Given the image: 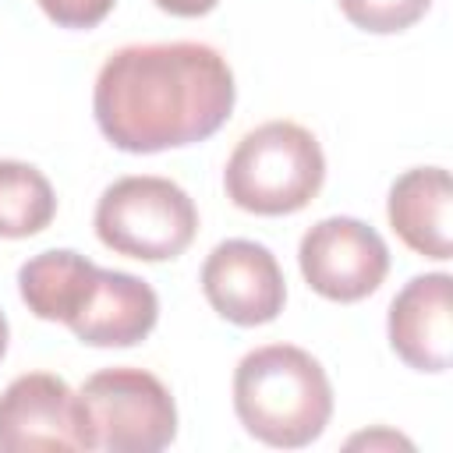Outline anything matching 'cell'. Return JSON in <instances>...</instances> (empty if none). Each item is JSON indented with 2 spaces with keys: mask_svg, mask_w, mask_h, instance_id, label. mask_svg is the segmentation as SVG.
<instances>
[{
  "mask_svg": "<svg viewBox=\"0 0 453 453\" xmlns=\"http://www.w3.org/2000/svg\"><path fill=\"white\" fill-rule=\"evenodd\" d=\"M449 273H421L403 283L386 315L393 354L414 368L439 375L449 368Z\"/></svg>",
  "mask_w": 453,
  "mask_h": 453,
  "instance_id": "30bf717a",
  "label": "cell"
},
{
  "mask_svg": "<svg viewBox=\"0 0 453 453\" xmlns=\"http://www.w3.org/2000/svg\"><path fill=\"white\" fill-rule=\"evenodd\" d=\"M336 4L354 28L372 32V35L403 32L418 25L432 7V0H336Z\"/></svg>",
  "mask_w": 453,
  "mask_h": 453,
  "instance_id": "4fadbf2b",
  "label": "cell"
},
{
  "mask_svg": "<svg viewBox=\"0 0 453 453\" xmlns=\"http://www.w3.org/2000/svg\"><path fill=\"white\" fill-rule=\"evenodd\" d=\"M53 216L57 195L46 173L21 159H0V237H35L53 223Z\"/></svg>",
  "mask_w": 453,
  "mask_h": 453,
  "instance_id": "7c38bea8",
  "label": "cell"
},
{
  "mask_svg": "<svg viewBox=\"0 0 453 453\" xmlns=\"http://www.w3.org/2000/svg\"><path fill=\"white\" fill-rule=\"evenodd\" d=\"M453 184L442 166H414L389 184L386 216L393 234L418 255L446 262L453 251L449 234Z\"/></svg>",
  "mask_w": 453,
  "mask_h": 453,
  "instance_id": "8fae6325",
  "label": "cell"
},
{
  "mask_svg": "<svg viewBox=\"0 0 453 453\" xmlns=\"http://www.w3.org/2000/svg\"><path fill=\"white\" fill-rule=\"evenodd\" d=\"M297 265L319 297L354 304L382 287L389 273V248L375 226L354 216H329L304 230Z\"/></svg>",
  "mask_w": 453,
  "mask_h": 453,
  "instance_id": "52a82bcc",
  "label": "cell"
},
{
  "mask_svg": "<svg viewBox=\"0 0 453 453\" xmlns=\"http://www.w3.org/2000/svg\"><path fill=\"white\" fill-rule=\"evenodd\" d=\"M326 180L319 138L294 120H265L248 131L223 170L226 198L255 216L301 212Z\"/></svg>",
  "mask_w": 453,
  "mask_h": 453,
  "instance_id": "277c9868",
  "label": "cell"
},
{
  "mask_svg": "<svg viewBox=\"0 0 453 453\" xmlns=\"http://www.w3.org/2000/svg\"><path fill=\"white\" fill-rule=\"evenodd\" d=\"M96 237L113 255L138 262H170L184 255L198 234V209L191 195L170 177L134 173L113 180L92 216Z\"/></svg>",
  "mask_w": 453,
  "mask_h": 453,
  "instance_id": "5b68a950",
  "label": "cell"
},
{
  "mask_svg": "<svg viewBox=\"0 0 453 453\" xmlns=\"http://www.w3.org/2000/svg\"><path fill=\"white\" fill-rule=\"evenodd\" d=\"M7 340H11V329H7V319H4V311H0V361H4V354H7Z\"/></svg>",
  "mask_w": 453,
  "mask_h": 453,
  "instance_id": "e0dca14e",
  "label": "cell"
},
{
  "mask_svg": "<svg viewBox=\"0 0 453 453\" xmlns=\"http://www.w3.org/2000/svg\"><path fill=\"white\" fill-rule=\"evenodd\" d=\"M0 449L32 453V449H96V435L85 414L81 396L50 372H25L7 382L0 393Z\"/></svg>",
  "mask_w": 453,
  "mask_h": 453,
  "instance_id": "ba28073f",
  "label": "cell"
},
{
  "mask_svg": "<svg viewBox=\"0 0 453 453\" xmlns=\"http://www.w3.org/2000/svg\"><path fill=\"white\" fill-rule=\"evenodd\" d=\"M18 294L42 322H64L85 347H134L159 322L156 290L131 273L53 248L18 269Z\"/></svg>",
  "mask_w": 453,
  "mask_h": 453,
  "instance_id": "7a4b0ae2",
  "label": "cell"
},
{
  "mask_svg": "<svg viewBox=\"0 0 453 453\" xmlns=\"http://www.w3.org/2000/svg\"><path fill=\"white\" fill-rule=\"evenodd\" d=\"M96 449L159 453L177 439V403L166 382L145 368H103L78 389Z\"/></svg>",
  "mask_w": 453,
  "mask_h": 453,
  "instance_id": "8992f818",
  "label": "cell"
},
{
  "mask_svg": "<svg viewBox=\"0 0 453 453\" xmlns=\"http://www.w3.org/2000/svg\"><path fill=\"white\" fill-rule=\"evenodd\" d=\"M42 14L60 28H96L106 21L117 0H35Z\"/></svg>",
  "mask_w": 453,
  "mask_h": 453,
  "instance_id": "5bb4252c",
  "label": "cell"
},
{
  "mask_svg": "<svg viewBox=\"0 0 453 453\" xmlns=\"http://www.w3.org/2000/svg\"><path fill=\"white\" fill-rule=\"evenodd\" d=\"M237 85L226 57L205 42H134L96 74L92 113L103 138L134 156L212 138L234 113Z\"/></svg>",
  "mask_w": 453,
  "mask_h": 453,
  "instance_id": "6da1fadb",
  "label": "cell"
},
{
  "mask_svg": "<svg viewBox=\"0 0 453 453\" xmlns=\"http://www.w3.org/2000/svg\"><path fill=\"white\" fill-rule=\"evenodd\" d=\"M152 4L173 18H202L219 7V0H152Z\"/></svg>",
  "mask_w": 453,
  "mask_h": 453,
  "instance_id": "2e32d148",
  "label": "cell"
},
{
  "mask_svg": "<svg viewBox=\"0 0 453 453\" xmlns=\"http://www.w3.org/2000/svg\"><path fill=\"white\" fill-rule=\"evenodd\" d=\"M234 414L265 446H311L333 418L329 375L304 347H255L234 368Z\"/></svg>",
  "mask_w": 453,
  "mask_h": 453,
  "instance_id": "3957f363",
  "label": "cell"
},
{
  "mask_svg": "<svg viewBox=\"0 0 453 453\" xmlns=\"http://www.w3.org/2000/svg\"><path fill=\"white\" fill-rule=\"evenodd\" d=\"M202 294L209 308L234 326H265L287 304V280L276 255L258 241H219L202 262Z\"/></svg>",
  "mask_w": 453,
  "mask_h": 453,
  "instance_id": "9c48e42d",
  "label": "cell"
},
{
  "mask_svg": "<svg viewBox=\"0 0 453 453\" xmlns=\"http://www.w3.org/2000/svg\"><path fill=\"white\" fill-rule=\"evenodd\" d=\"M347 446H350V449H357V446H368V449H396V446L414 449V442H411V439H403V435H396V432H389V428H372V432L350 435V439H347Z\"/></svg>",
  "mask_w": 453,
  "mask_h": 453,
  "instance_id": "9a60e30c",
  "label": "cell"
}]
</instances>
